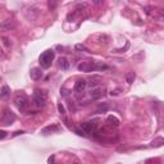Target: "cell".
<instances>
[{
  "instance_id": "1",
  "label": "cell",
  "mask_w": 164,
  "mask_h": 164,
  "mask_svg": "<svg viewBox=\"0 0 164 164\" xmlns=\"http://www.w3.org/2000/svg\"><path fill=\"white\" fill-rule=\"evenodd\" d=\"M109 67L105 64H96L94 60H85V62H81L78 65H77V69L81 72H94V71H104V69H108Z\"/></svg>"
},
{
  "instance_id": "2",
  "label": "cell",
  "mask_w": 164,
  "mask_h": 164,
  "mask_svg": "<svg viewBox=\"0 0 164 164\" xmlns=\"http://www.w3.org/2000/svg\"><path fill=\"white\" fill-rule=\"evenodd\" d=\"M55 58V51L54 50H46L41 54L40 56V65L42 67V68H49L50 65H51L53 60Z\"/></svg>"
},
{
  "instance_id": "3",
  "label": "cell",
  "mask_w": 164,
  "mask_h": 164,
  "mask_svg": "<svg viewBox=\"0 0 164 164\" xmlns=\"http://www.w3.org/2000/svg\"><path fill=\"white\" fill-rule=\"evenodd\" d=\"M33 103L37 108H42L46 104V94L42 91V90L36 89L35 94H33Z\"/></svg>"
},
{
  "instance_id": "4",
  "label": "cell",
  "mask_w": 164,
  "mask_h": 164,
  "mask_svg": "<svg viewBox=\"0 0 164 164\" xmlns=\"http://www.w3.org/2000/svg\"><path fill=\"white\" fill-rule=\"evenodd\" d=\"M15 120V114L12 112L11 109H5L4 113L1 114V117H0V123L4 126H11L14 123Z\"/></svg>"
},
{
  "instance_id": "5",
  "label": "cell",
  "mask_w": 164,
  "mask_h": 164,
  "mask_svg": "<svg viewBox=\"0 0 164 164\" xmlns=\"http://www.w3.org/2000/svg\"><path fill=\"white\" fill-rule=\"evenodd\" d=\"M98 126H99V119H91V120H87V122H83L81 125V130L87 135V133L95 132Z\"/></svg>"
},
{
  "instance_id": "6",
  "label": "cell",
  "mask_w": 164,
  "mask_h": 164,
  "mask_svg": "<svg viewBox=\"0 0 164 164\" xmlns=\"http://www.w3.org/2000/svg\"><path fill=\"white\" fill-rule=\"evenodd\" d=\"M14 103H15L17 108L21 109V110H25V109H27L30 106V100H28L27 96L23 95V94H22V95H17L15 96Z\"/></svg>"
},
{
  "instance_id": "7",
  "label": "cell",
  "mask_w": 164,
  "mask_h": 164,
  "mask_svg": "<svg viewBox=\"0 0 164 164\" xmlns=\"http://www.w3.org/2000/svg\"><path fill=\"white\" fill-rule=\"evenodd\" d=\"M104 95H105V89H103V87H95L91 90V92H90V96H91L92 100H99Z\"/></svg>"
},
{
  "instance_id": "8",
  "label": "cell",
  "mask_w": 164,
  "mask_h": 164,
  "mask_svg": "<svg viewBox=\"0 0 164 164\" xmlns=\"http://www.w3.org/2000/svg\"><path fill=\"white\" fill-rule=\"evenodd\" d=\"M62 130V127L59 125H53V126H48L45 128L41 130V133L42 135H49V133H55V132H59Z\"/></svg>"
},
{
  "instance_id": "9",
  "label": "cell",
  "mask_w": 164,
  "mask_h": 164,
  "mask_svg": "<svg viewBox=\"0 0 164 164\" xmlns=\"http://www.w3.org/2000/svg\"><path fill=\"white\" fill-rule=\"evenodd\" d=\"M86 86H87V82H86L85 80H78V81L75 83V91L78 92V94H81V92L85 91Z\"/></svg>"
},
{
  "instance_id": "10",
  "label": "cell",
  "mask_w": 164,
  "mask_h": 164,
  "mask_svg": "<svg viewBox=\"0 0 164 164\" xmlns=\"http://www.w3.org/2000/svg\"><path fill=\"white\" fill-rule=\"evenodd\" d=\"M13 28H15V23L13 21H4L0 23V30L1 31H11Z\"/></svg>"
},
{
  "instance_id": "11",
  "label": "cell",
  "mask_w": 164,
  "mask_h": 164,
  "mask_svg": "<svg viewBox=\"0 0 164 164\" xmlns=\"http://www.w3.org/2000/svg\"><path fill=\"white\" fill-rule=\"evenodd\" d=\"M30 76L33 81H39V80L42 78V71L40 68H32L31 72H30Z\"/></svg>"
},
{
  "instance_id": "12",
  "label": "cell",
  "mask_w": 164,
  "mask_h": 164,
  "mask_svg": "<svg viewBox=\"0 0 164 164\" xmlns=\"http://www.w3.org/2000/svg\"><path fill=\"white\" fill-rule=\"evenodd\" d=\"M58 64H59V68H62L63 71H67V69L69 68V62L67 58H64V56H60L58 60Z\"/></svg>"
},
{
  "instance_id": "13",
  "label": "cell",
  "mask_w": 164,
  "mask_h": 164,
  "mask_svg": "<svg viewBox=\"0 0 164 164\" xmlns=\"http://www.w3.org/2000/svg\"><path fill=\"white\" fill-rule=\"evenodd\" d=\"M109 110V104H106V103H101V104L98 105V108H96L95 112L100 114V113H106Z\"/></svg>"
},
{
  "instance_id": "14",
  "label": "cell",
  "mask_w": 164,
  "mask_h": 164,
  "mask_svg": "<svg viewBox=\"0 0 164 164\" xmlns=\"http://www.w3.org/2000/svg\"><path fill=\"white\" fill-rule=\"evenodd\" d=\"M106 122H108L110 126H114V127H118L119 126V119L115 118L114 115H109L108 118H106Z\"/></svg>"
},
{
  "instance_id": "15",
  "label": "cell",
  "mask_w": 164,
  "mask_h": 164,
  "mask_svg": "<svg viewBox=\"0 0 164 164\" xmlns=\"http://www.w3.org/2000/svg\"><path fill=\"white\" fill-rule=\"evenodd\" d=\"M162 145H163V139H162V137H158L155 141L151 142V145H150V146H151V148H153V146H154V148H159V146H162Z\"/></svg>"
},
{
  "instance_id": "16",
  "label": "cell",
  "mask_w": 164,
  "mask_h": 164,
  "mask_svg": "<svg viewBox=\"0 0 164 164\" xmlns=\"http://www.w3.org/2000/svg\"><path fill=\"white\" fill-rule=\"evenodd\" d=\"M135 73L133 72H130V73H127V76H126V80H127V82L130 83V85H131V83L133 82V80H135Z\"/></svg>"
},
{
  "instance_id": "17",
  "label": "cell",
  "mask_w": 164,
  "mask_h": 164,
  "mask_svg": "<svg viewBox=\"0 0 164 164\" xmlns=\"http://www.w3.org/2000/svg\"><path fill=\"white\" fill-rule=\"evenodd\" d=\"M58 110H59L60 115L65 117V114H67V112H65V108H64V105H63L62 103H59V104H58Z\"/></svg>"
},
{
  "instance_id": "18",
  "label": "cell",
  "mask_w": 164,
  "mask_h": 164,
  "mask_svg": "<svg viewBox=\"0 0 164 164\" xmlns=\"http://www.w3.org/2000/svg\"><path fill=\"white\" fill-rule=\"evenodd\" d=\"M76 50H80V51H89V49L86 48L85 45H82V44H77L76 45Z\"/></svg>"
},
{
  "instance_id": "19",
  "label": "cell",
  "mask_w": 164,
  "mask_h": 164,
  "mask_svg": "<svg viewBox=\"0 0 164 164\" xmlns=\"http://www.w3.org/2000/svg\"><path fill=\"white\" fill-rule=\"evenodd\" d=\"M8 94H9V87L8 86H4L3 90H1V96H6Z\"/></svg>"
},
{
  "instance_id": "20",
  "label": "cell",
  "mask_w": 164,
  "mask_h": 164,
  "mask_svg": "<svg viewBox=\"0 0 164 164\" xmlns=\"http://www.w3.org/2000/svg\"><path fill=\"white\" fill-rule=\"evenodd\" d=\"M5 137H6V132L4 131V130H0V140L5 139Z\"/></svg>"
},
{
  "instance_id": "21",
  "label": "cell",
  "mask_w": 164,
  "mask_h": 164,
  "mask_svg": "<svg viewBox=\"0 0 164 164\" xmlns=\"http://www.w3.org/2000/svg\"><path fill=\"white\" fill-rule=\"evenodd\" d=\"M3 40H4V44H5V46H9V40L6 39V37H3Z\"/></svg>"
},
{
  "instance_id": "22",
  "label": "cell",
  "mask_w": 164,
  "mask_h": 164,
  "mask_svg": "<svg viewBox=\"0 0 164 164\" xmlns=\"http://www.w3.org/2000/svg\"><path fill=\"white\" fill-rule=\"evenodd\" d=\"M22 133H25V131H17V132H14V136H17V135H22Z\"/></svg>"
},
{
  "instance_id": "23",
  "label": "cell",
  "mask_w": 164,
  "mask_h": 164,
  "mask_svg": "<svg viewBox=\"0 0 164 164\" xmlns=\"http://www.w3.org/2000/svg\"><path fill=\"white\" fill-rule=\"evenodd\" d=\"M145 12L148 13V14H150V8H149V6H146V8H145Z\"/></svg>"
},
{
  "instance_id": "24",
  "label": "cell",
  "mask_w": 164,
  "mask_h": 164,
  "mask_svg": "<svg viewBox=\"0 0 164 164\" xmlns=\"http://www.w3.org/2000/svg\"><path fill=\"white\" fill-rule=\"evenodd\" d=\"M71 164H81V163H78V162H75V163H71Z\"/></svg>"
}]
</instances>
